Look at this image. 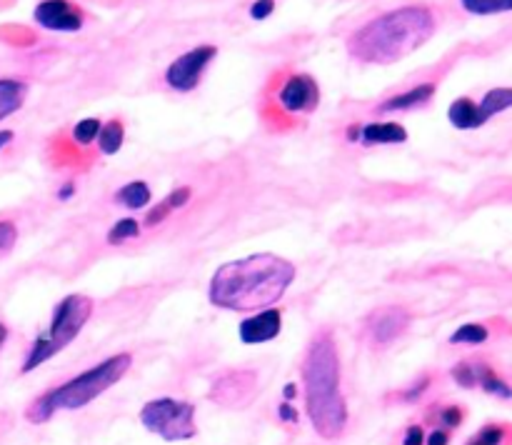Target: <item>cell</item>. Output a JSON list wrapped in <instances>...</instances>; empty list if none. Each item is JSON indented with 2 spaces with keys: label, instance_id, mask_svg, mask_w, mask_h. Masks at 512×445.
Masks as SVG:
<instances>
[{
  "label": "cell",
  "instance_id": "f1b7e54d",
  "mask_svg": "<svg viewBox=\"0 0 512 445\" xmlns=\"http://www.w3.org/2000/svg\"><path fill=\"white\" fill-rule=\"evenodd\" d=\"M275 13V0H255L250 5V18L253 20H265Z\"/></svg>",
  "mask_w": 512,
  "mask_h": 445
},
{
  "label": "cell",
  "instance_id": "8fae6325",
  "mask_svg": "<svg viewBox=\"0 0 512 445\" xmlns=\"http://www.w3.org/2000/svg\"><path fill=\"white\" fill-rule=\"evenodd\" d=\"M350 143L363 145H400L408 140V130L395 120H380V123H358L345 130Z\"/></svg>",
  "mask_w": 512,
  "mask_h": 445
},
{
  "label": "cell",
  "instance_id": "ba28073f",
  "mask_svg": "<svg viewBox=\"0 0 512 445\" xmlns=\"http://www.w3.org/2000/svg\"><path fill=\"white\" fill-rule=\"evenodd\" d=\"M218 58V48L215 45H195V48L185 50L183 55L173 60V63L165 68V85L175 93H190L200 85L205 70L210 68V63Z\"/></svg>",
  "mask_w": 512,
  "mask_h": 445
},
{
  "label": "cell",
  "instance_id": "ac0fdd59",
  "mask_svg": "<svg viewBox=\"0 0 512 445\" xmlns=\"http://www.w3.org/2000/svg\"><path fill=\"white\" fill-rule=\"evenodd\" d=\"M113 198H115V203L123 205V208L140 210V208H145V205H150L153 193H150V185L145 183V180H130V183H125L123 188L113 195Z\"/></svg>",
  "mask_w": 512,
  "mask_h": 445
},
{
  "label": "cell",
  "instance_id": "d4e9b609",
  "mask_svg": "<svg viewBox=\"0 0 512 445\" xmlns=\"http://www.w3.org/2000/svg\"><path fill=\"white\" fill-rule=\"evenodd\" d=\"M140 235V225L135 218H120L113 228L108 230V245H123L128 240L138 238Z\"/></svg>",
  "mask_w": 512,
  "mask_h": 445
},
{
  "label": "cell",
  "instance_id": "7402d4cb",
  "mask_svg": "<svg viewBox=\"0 0 512 445\" xmlns=\"http://www.w3.org/2000/svg\"><path fill=\"white\" fill-rule=\"evenodd\" d=\"M100 128H103V120L100 118H83L80 123L73 125V130H70V140H73L78 148H88V145H93L95 140H98Z\"/></svg>",
  "mask_w": 512,
  "mask_h": 445
},
{
  "label": "cell",
  "instance_id": "1f68e13d",
  "mask_svg": "<svg viewBox=\"0 0 512 445\" xmlns=\"http://www.w3.org/2000/svg\"><path fill=\"white\" fill-rule=\"evenodd\" d=\"M403 445H425V433H423V428H420V425H410V428L405 430Z\"/></svg>",
  "mask_w": 512,
  "mask_h": 445
},
{
  "label": "cell",
  "instance_id": "cb8c5ba5",
  "mask_svg": "<svg viewBox=\"0 0 512 445\" xmlns=\"http://www.w3.org/2000/svg\"><path fill=\"white\" fill-rule=\"evenodd\" d=\"M490 338V330L480 323H468L460 325L453 335H450V343L453 345H480Z\"/></svg>",
  "mask_w": 512,
  "mask_h": 445
},
{
  "label": "cell",
  "instance_id": "6da1fadb",
  "mask_svg": "<svg viewBox=\"0 0 512 445\" xmlns=\"http://www.w3.org/2000/svg\"><path fill=\"white\" fill-rule=\"evenodd\" d=\"M295 265L273 253L248 255L215 270L210 280V303L233 313H258L270 308L293 285Z\"/></svg>",
  "mask_w": 512,
  "mask_h": 445
},
{
  "label": "cell",
  "instance_id": "44dd1931",
  "mask_svg": "<svg viewBox=\"0 0 512 445\" xmlns=\"http://www.w3.org/2000/svg\"><path fill=\"white\" fill-rule=\"evenodd\" d=\"M475 385H480L485 393L498 395V398H505V400L512 398L510 385L505 383V380L500 378L493 368H488V365H483V363H475Z\"/></svg>",
  "mask_w": 512,
  "mask_h": 445
},
{
  "label": "cell",
  "instance_id": "603a6c76",
  "mask_svg": "<svg viewBox=\"0 0 512 445\" xmlns=\"http://www.w3.org/2000/svg\"><path fill=\"white\" fill-rule=\"evenodd\" d=\"M460 8L470 15L510 13L512 0H460Z\"/></svg>",
  "mask_w": 512,
  "mask_h": 445
},
{
  "label": "cell",
  "instance_id": "8992f818",
  "mask_svg": "<svg viewBox=\"0 0 512 445\" xmlns=\"http://www.w3.org/2000/svg\"><path fill=\"white\" fill-rule=\"evenodd\" d=\"M93 313V300L88 295H65L53 310V318L50 325L38 335V338L30 343L28 353L23 360V373L40 368L43 363H48L53 355H58L60 350L68 348L75 338L80 335V330L85 328V323L90 320Z\"/></svg>",
  "mask_w": 512,
  "mask_h": 445
},
{
  "label": "cell",
  "instance_id": "d590c367",
  "mask_svg": "<svg viewBox=\"0 0 512 445\" xmlns=\"http://www.w3.org/2000/svg\"><path fill=\"white\" fill-rule=\"evenodd\" d=\"M283 395H285V403H290V400H293L295 395H298V385H295V383H288V385H285Z\"/></svg>",
  "mask_w": 512,
  "mask_h": 445
},
{
  "label": "cell",
  "instance_id": "52a82bcc",
  "mask_svg": "<svg viewBox=\"0 0 512 445\" xmlns=\"http://www.w3.org/2000/svg\"><path fill=\"white\" fill-rule=\"evenodd\" d=\"M140 423L150 433L160 435L163 440H190L198 428H195V405L175 398H155L143 405L140 410Z\"/></svg>",
  "mask_w": 512,
  "mask_h": 445
},
{
  "label": "cell",
  "instance_id": "3957f363",
  "mask_svg": "<svg viewBox=\"0 0 512 445\" xmlns=\"http://www.w3.org/2000/svg\"><path fill=\"white\" fill-rule=\"evenodd\" d=\"M305 408L315 433L325 440L343 435L348 425V405L340 390V355L335 335L328 328L318 330L308 343L303 358Z\"/></svg>",
  "mask_w": 512,
  "mask_h": 445
},
{
  "label": "cell",
  "instance_id": "d6986e66",
  "mask_svg": "<svg viewBox=\"0 0 512 445\" xmlns=\"http://www.w3.org/2000/svg\"><path fill=\"white\" fill-rule=\"evenodd\" d=\"M512 108V88H493L483 95V100L478 103L480 118L488 123L495 115L505 113V110Z\"/></svg>",
  "mask_w": 512,
  "mask_h": 445
},
{
  "label": "cell",
  "instance_id": "ffe728a7",
  "mask_svg": "<svg viewBox=\"0 0 512 445\" xmlns=\"http://www.w3.org/2000/svg\"><path fill=\"white\" fill-rule=\"evenodd\" d=\"M123 140H125V125L120 118H113L108 120V123H103V128H100L98 133V150L103 155H115L120 148H123Z\"/></svg>",
  "mask_w": 512,
  "mask_h": 445
},
{
  "label": "cell",
  "instance_id": "5bb4252c",
  "mask_svg": "<svg viewBox=\"0 0 512 445\" xmlns=\"http://www.w3.org/2000/svg\"><path fill=\"white\" fill-rule=\"evenodd\" d=\"M435 90H438L435 83H418L413 88L403 90V93H395L390 98H385L375 110L378 113H405V110L423 108V105H428L435 98Z\"/></svg>",
  "mask_w": 512,
  "mask_h": 445
},
{
  "label": "cell",
  "instance_id": "9c48e42d",
  "mask_svg": "<svg viewBox=\"0 0 512 445\" xmlns=\"http://www.w3.org/2000/svg\"><path fill=\"white\" fill-rule=\"evenodd\" d=\"M410 325V313L400 305H383V308L373 310L365 318L363 325V338L368 340L370 348L383 350L393 345L395 340L403 338L405 330Z\"/></svg>",
  "mask_w": 512,
  "mask_h": 445
},
{
  "label": "cell",
  "instance_id": "7c38bea8",
  "mask_svg": "<svg viewBox=\"0 0 512 445\" xmlns=\"http://www.w3.org/2000/svg\"><path fill=\"white\" fill-rule=\"evenodd\" d=\"M280 330H283V313L275 308H265L258 310L255 315H250V318H245L243 323H240L238 333L245 345H260L278 338Z\"/></svg>",
  "mask_w": 512,
  "mask_h": 445
},
{
  "label": "cell",
  "instance_id": "5b68a950",
  "mask_svg": "<svg viewBox=\"0 0 512 445\" xmlns=\"http://www.w3.org/2000/svg\"><path fill=\"white\" fill-rule=\"evenodd\" d=\"M320 105V85L310 73L280 70L265 85L260 115L273 130H288Z\"/></svg>",
  "mask_w": 512,
  "mask_h": 445
},
{
  "label": "cell",
  "instance_id": "484cf974",
  "mask_svg": "<svg viewBox=\"0 0 512 445\" xmlns=\"http://www.w3.org/2000/svg\"><path fill=\"white\" fill-rule=\"evenodd\" d=\"M505 440V430L500 425H488V428L480 430L468 445H503Z\"/></svg>",
  "mask_w": 512,
  "mask_h": 445
},
{
  "label": "cell",
  "instance_id": "e575fe53",
  "mask_svg": "<svg viewBox=\"0 0 512 445\" xmlns=\"http://www.w3.org/2000/svg\"><path fill=\"white\" fill-rule=\"evenodd\" d=\"M13 138H15L13 130H0V150L8 148V145L13 143Z\"/></svg>",
  "mask_w": 512,
  "mask_h": 445
},
{
  "label": "cell",
  "instance_id": "9a60e30c",
  "mask_svg": "<svg viewBox=\"0 0 512 445\" xmlns=\"http://www.w3.org/2000/svg\"><path fill=\"white\" fill-rule=\"evenodd\" d=\"M28 98V83L20 78H0V120L10 118L23 108Z\"/></svg>",
  "mask_w": 512,
  "mask_h": 445
},
{
  "label": "cell",
  "instance_id": "836d02e7",
  "mask_svg": "<svg viewBox=\"0 0 512 445\" xmlns=\"http://www.w3.org/2000/svg\"><path fill=\"white\" fill-rule=\"evenodd\" d=\"M75 195V180H68V183H63L58 188V198L60 200H70Z\"/></svg>",
  "mask_w": 512,
  "mask_h": 445
},
{
  "label": "cell",
  "instance_id": "83f0119b",
  "mask_svg": "<svg viewBox=\"0 0 512 445\" xmlns=\"http://www.w3.org/2000/svg\"><path fill=\"white\" fill-rule=\"evenodd\" d=\"M453 378L463 388H475V363H460L453 368Z\"/></svg>",
  "mask_w": 512,
  "mask_h": 445
},
{
  "label": "cell",
  "instance_id": "2e32d148",
  "mask_svg": "<svg viewBox=\"0 0 512 445\" xmlns=\"http://www.w3.org/2000/svg\"><path fill=\"white\" fill-rule=\"evenodd\" d=\"M448 118L458 130H475V128H483L485 125V120L480 118L478 103H475L473 98L453 100L448 108Z\"/></svg>",
  "mask_w": 512,
  "mask_h": 445
},
{
  "label": "cell",
  "instance_id": "4316f807",
  "mask_svg": "<svg viewBox=\"0 0 512 445\" xmlns=\"http://www.w3.org/2000/svg\"><path fill=\"white\" fill-rule=\"evenodd\" d=\"M18 243V228L13 220H0V255L10 253Z\"/></svg>",
  "mask_w": 512,
  "mask_h": 445
},
{
  "label": "cell",
  "instance_id": "277c9868",
  "mask_svg": "<svg viewBox=\"0 0 512 445\" xmlns=\"http://www.w3.org/2000/svg\"><path fill=\"white\" fill-rule=\"evenodd\" d=\"M133 365V355L130 353H118L105 358L103 363L93 365L85 373L75 375L68 383L58 385V388L48 390L40 398H35L33 403L25 410V418L30 423H45V420L53 418L60 410H78L83 405L93 403L98 395H103L105 390L113 388L120 378L130 370Z\"/></svg>",
  "mask_w": 512,
  "mask_h": 445
},
{
  "label": "cell",
  "instance_id": "d6a6232c",
  "mask_svg": "<svg viewBox=\"0 0 512 445\" xmlns=\"http://www.w3.org/2000/svg\"><path fill=\"white\" fill-rule=\"evenodd\" d=\"M278 413H280V418L285 420V423H298V410H295L293 405H290V403H283V405H280Z\"/></svg>",
  "mask_w": 512,
  "mask_h": 445
},
{
  "label": "cell",
  "instance_id": "7a4b0ae2",
  "mask_svg": "<svg viewBox=\"0 0 512 445\" xmlns=\"http://www.w3.org/2000/svg\"><path fill=\"white\" fill-rule=\"evenodd\" d=\"M438 30L428 5H400L380 13L348 35V55L358 63L390 65L423 48Z\"/></svg>",
  "mask_w": 512,
  "mask_h": 445
},
{
  "label": "cell",
  "instance_id": "f546056e",
  "mask_svg": "<svg viewBox=\"0 0 512 445\" xmlns=\"http://www.w3.org/2000/svg\"><path fill=\"white\" fill-rule=\"evenodd\" d=\"M460 420H463V410H460L458 405H448V408L440 410V423L445 425V430L458 428Z\"/></svg>",
  "mask_w": 512,
  "mask_h": 445
},
{
  "label": "cell",
  "instance_id": "4fadbf2b",
  "mask_svg": "<svg viewBox=\"0 0 512 445\" xmlns=\"http://www.w3.org/2000/svg\"><path fill=\"white\" fill-rule=\"evenodd\" d=\"M253 388L255 373H250V370H235V373H228L215 380L213 400H218L223 405H243L253 395Z\"/></svg>",
  "mask_w": 512,
  "mask_h": 445
},
{
  "label": "cell",
  "instance_id": "30bf717a",
  "mask_svg": "<svg viewBox=\"0 0 512 445\" xmlns=\"http://www.w3.org/2000/svg\"><path fill=\"white\" fill-rule=\"evenodd\" d=\"M33 20L53 33H78L85 25V10L73 0H40L33 10Z\"/></svg>",
  "mask_w": 512,
  "mask_h": 445
},
{
  "label": "cell",
  "instance_id": "4dcf8cb0",
  "mask_svg": "<svg viewBox=\"0 0 512 445\" xmlns=\"http://www.w3.org/2000/svg\"><path fill=\"white\" fill-rule=\"evenodd\" d=\"M428 385H430V378H428V375H423V378L418 380V385L413 383L408 390H403V393H400V398H403V400H418V395H423Z\"/></svg>",
  "mask_w": 512,
  "mask_h": 445
},
{
  "label": "cell",
  "instance_id": "e0dca14e",
  "mask_svg": "<svg viewBox=\"0 0 512 445\" xmlns=\"http://www.w3.org/2000/svg\"><path fill=\"white\" fill-rule=\"evenodd\" d=\"M190 195H193V190L190 188H175L173 193L165 195V198L160 200V203L155 205L148 215H145V225H150V228H153V225H160L163 220H168L175 210H180L183 205L190 203Z\"/></svg>",
  "mask_w": 512,
  "mask_h": 445
},
{
  "label": "cell",
  "instance_id": "8d00e7d4",
  "mask_svg": "<svg viewBox=\"0 0 512 445\" xmlns=\"http://www.w3.org/2000/svg\"><path fill=\"white\" fill-rule=\"evenodd\" d=\"M5 340H8V328H5V323H0V348L5 345Z\"/></svg>",
  "mask_w": 512,
  "mask_h": 445
}]
</instances>
